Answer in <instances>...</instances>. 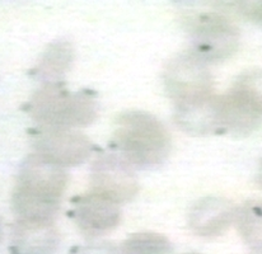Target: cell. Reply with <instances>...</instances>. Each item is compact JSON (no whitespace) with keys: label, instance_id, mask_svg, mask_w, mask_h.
<instances>
[{"label":"cell","instance_id":"1","mask_svg":"<svg viewBox=\"0 0 262 254\" xmlns=\"http://www.w3.org/2000/svg\"><path fill=\"white\" fill-rule=\"evenodd\" d=\"M164 84L177 109L176 120L183 128L195 132L216 130L215 106L218 97L205 62L192 52L178 55L164 72Z\"/></svg>","mask_w":262,"mask_h":254},{"label":"cell","instance_id":"2","mask_svg":"<svg viewBox=\"0 0 262 254\" xmlns=\"http://www.w3.org/2000/svg\"><path fill=\"white\" fill-rule=\"evenodd\" d=\"M68 184L64 168L36 154L27 158L13 192V209L19 220L54 222Z\"/></svg>","mask_w":262,"mask_h":254},{"label":"cell","instance_id":"3","mask_svg":"<svg viewBox=\"0 0 262 254\" xmlns=\"http://www.w3.org/2000/svg\"><path fill=\"white\" fill-rule=\"evenodd\" d=\"M115 145L127 164L139 168H154L168 158L171 137L157 117L141 111H129L119 116Z\"/></svg>","mask_w":262,"mask_h":254},{"label":"cell","instance_id":"4","mask_svg":"<svg viewBox=\"0 0 262 254\" xmlns=\"http://www.w3.org/2000/svg\"><path fill=\"white\" fill-rule=\"evenodd\" d=\"M30 112L40 127L75 128L91 125L98 106L85 91L72 93L57 83H49L33 96Z\"/></svg>","mask_w":262,"mask_h":254},{"label":"cell","instance_id":"5","mask_svg":"<svg viewBox=\"0 0 262 254\" xmlns=\"http://www.w3.org/2000/svg\"><path fill=\"white\" fill-rule=\"evenodd\" d=\"M216 130L247 135L262 124V74L241 77L234 85L216 98Z\"/></svg>","mask_w":262,"mask_h":254},{"label":"cell","instance_id":"6","mask_svg":"<svg viewBox=\"0 0 262 254\" xmlns=\"http://www.w3.org/2000/svg\"><path fill=\"white\" fill-rule=\"evenodd\" d=\"M192 54L204 62L223 61L232 56L239 44V31L224 15L203 13L188 20Z\"/></svg>","mask_w":262,"mask_h":254},{"label":"cell","instance_id":"7","mask_svg":"<svg viewBox=\"0 0 262 254\" xmlns=\"http://www.w3.org/2000/svg\"><path fill=\"white\" fill-rule=\"evenodd\" d=\"M35 154L61 168L83 163L92 153V144L73 128L41 127L33 136Z\"/></svg>","mask_w":262,"mask_h":254},{"label":"cell","instance_id":"8","mask_svg":"<svg viewBox=\"0 0 262 254\" xmlns=\"http://www.w3.org/2000/svg\"><path fill=\"white\" fill-rule=\"evenodd\" d=\"M130 167L120 156L97 159L92 167V192L117 205L131 200L138 192V180Z\"/></svg>","mask_w":262,"mask_h":254},{"label":"cell","instance_id":"9","mask_svg":"<svg viewBox=\"0 0 262 254\" xmlns=\"http://www.w3.org/2000/svg\"><path fill=\"white\" fill-rule=\"evenodd\" d=\"M73 219L88 237H99L110 233L121 220L117 203L94 192L78 197L73 206Z\"/></svg>","mask_w":262,"mask_h":254},{"label":"cell","instance_id":"10","mask_svg":"<svg viewBox=\"0 0 262 254\" xmlns=\"http://www.w3.org/2000/svg\"><path fill=\"white\" fill-rule=\"evenodd\" d=\"M237 210L224 198H204L191 209L188 221L195 234L205 238L222 235L235 220Z\"/></svg>","mask_w":262,"mask_h":254},{"label":"cell","instance_id":"11","mask_svg":"<svg viewBox=\"0 0 262 254\" xmlns=\"http://www.w3.org/2000/svg\"><path fill=\"white\" fill-rule=\"evenodd\" d=\"M59 242L54 222L18 219L13 227L12 248L15 254H54Z\"/></svg>","mask_w":262,"mask_h":254},{"label":"cell","instance_id":"12","mask_svg":"<svg viewBox=\"0 0 262 254\" xmlns=\"http://www.w3.org/2000/svg\"><path fill=\"white\" fill-rule=\"evenodd\" d=\"M73 47L68 42L60 41V42L52 43L47 47L42 59L36 69V74L41 79L47 80L49 83H56V79L61 78L65 73L69 70L73 62Z\"/></svg>","mask_w":262,"mask_h":254},{"label":"cell","instance_id":"13","mask_svg":"<svg viewBox=\"0 0 262 254\" xmlns=\"http://www.w3.org/2000/svg\"><path fill=\"white\" fill-rule=\"evenodd\" d=\"M238 230L253 249L262 248V203L250 202L235 214Z\"/></svg>","mask_w":262,"mask_h":254},{"label":"cell","instance_id":"14","mask_svg":"<svg viewBox=\"0 0 262 254\" xmlns=\"http://www.w3.org/2000/svg\"><path fill=\"white\" fill-rule=\"evenodd\" d=\"M122 254H171L172 244L157 233H138L127 238L121 247Z\"/></svg>","mask_w":262,"mask_h":254},{"label":"cell","instance_id":"15","mask_svg":"<svg viewBox=\"0 0 262 254\" xmlns=\"http://www.w3.org/2000/svg\"><path fill=\"white\" fill-rule=\"evenodd\" d=\"M233 4L238 12L262 25V2H235Z\"/></svg>","mask_w":262,"mask_h":254},{"label":"cell","instance_id":"16","mask_svg":"<svg viewBox=\"0 0 262 254\" xmlns=\"http://www.w3.org/2000/svg\"><path fill=\"white\" fill-rule=\"evenodd\" d=\"M79 254H119V252L111 244L102 243V244H94L84 248L83 250H80Z\"/></svg>","mask_w":262,"mask_h":254},{"label":"cell","instance_id":"17","mask_svg":"<svg viewBox=\"0 0 262 254\" xmlns=\"http://www.w3.org/2000/svg\"><path fill=\"white\" fill-rule=\"evenodd\" d=\"M258 180H260V184L262 187V166H261V170H260V175H258Z\"/></svg>","mask_w":262,"mask_h":254},{"label":"cell","instance_id":"18","mask_svg":"<svg viewBox=\"0 0 262 254\" xmlns=\"http://www.w3.org/2000/svg\"><path fill=\"white\" fill-rule=\"evenodd\" d=\"M252 254H262V248L261 249H253Z\"/></svg>","mask_w":262,"mask_h":254},{"label":"cell","instance_id":"19","mask_svg":"<svg viewBox=\"0 0 262 254\" xmlns=\"http://www.w3.org/2000/svg\"><path fill=\"white\" fill-rule=\"evenodd\" d=\"M0 239H2V225H0Z\"/></svg>","mask_w":262,"mask_h":254},{"label":"cell","instance_id":"20","mask_svg":"<svg viewBox=\"0 0 262 254\" xmlns=\"http://www.w3.org/2000/svg\"><path fill=\"white\" fill-rule=\"evenodd\" d=\"M192 254H195V253H192Z\"/></svg>","mask_w":262,"mask_h":254}]
</instances>
